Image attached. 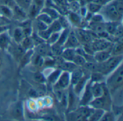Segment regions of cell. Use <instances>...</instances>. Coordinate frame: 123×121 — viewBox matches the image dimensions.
<instances>
[{"mask_svg": "<svg viewBox=\"0 0 123 121\" xmlns=\"http://www.w3.org/2000/svg\"><path fill=\"white\" fill-rule=\"evenodd\" d=\"M105 82V85L110 92V94L112 93L117 89L123 87V63H121L114 71L110 74Z\"/></svg>", "mask_w": 123, "mask_h": 121, "instance_id": "obj_1", "label": "cell"}, {"mask_svg": "<svg viewBox=\"0 0 123 121\" xmlns=\"http://www.w3.org/2000/svg\"><path fill=\"white\" fill-rule=\"evenodd\" d=\"M112 105V103L111 100L110 94L106 87L104 95L101 97L93 98L89 103L88 106L91 107L93 109H101L105 111H107L111 110Z\"/></svg>", "mask_w": 123, "mask_h": 121, "instance_id": "obj_2", "label": "cell"}, {"mask_svg": "<svg viewBox=\"0 0 123 121\" xmlns=\"http://www.w3.org/2000/svg\"><path fill=\"white\" fill-rule=\"evenodd\" d=\"M121 63H123V55L111 56L105 61L99 63V72L104 76L108 75Z\"/></svg>", "mask_w": 123, "mask_h": 121, "instance_id": "obj_3", "label": "cell"}, {"mask_svg": "<svg viewBox=\"0 0 123 121\" xmlns=\"http://www.w3.org/2000/svg\"><path fill=\"white\" fill-rule=\"evenodd\" d=\"M102 15L107 18L110 22H118L121 19L123 15L118 12L113 1L107 4L105 7H102Z\"/></svg>", "mask_w": 123, "mask_h": 121, "instance_id": "obj_4", "label": "cell"}, {"mask_svg": "<svg viewBox=\"0 0 123 121\" xmlns=\"http://www.w3.org/2000/svg\"><path fill=\"white\" fill-rule=\"evenodd\" d=\"M93 108L91 107L86 106H81L79 108L76 109V110L71 112L68 114V117L70 118L69 120L74 121H85L87 120L91 113L93 111Z\"/></svg>", "mask_w": 123, "mask_h": 121, "instance_id": "obj_5", "label": "cell"}, {"mask_svg": "<svg viewBox=\"0 0 123 121\" xmlns=\"http://www.w3.org/2000/svg\"><path fill=\"white\" fill-rule=\"evenodd\" d=\"M71 84V74L68 71H62L56 82L54 84L55 89H63L68 87Z\"/></svg>", "mask_w": 123, "mask_h": 121, "instance_id": "obj_6", "label": "cell"}, {"mask_svg": "<svg viewBox=\"0 0 123 121\" xmlns=\"http://www.w3.org/2000/svg\"><path fill=\"white\" fill-rule=\"evenodd\" d=\"M91 84L92 82L90 79L87 82L86 84L84 87L83 92V95L81 97V99L80 100V105L81 106H86L89 105V103L91 102V100L94 98L92 91H91Z\"/></svg>", "mask_w": 123, "mask_h": 121, "instance_id": "obj_7", "label": "cell"}, {"mask_svg": "<svg viewBox=\"0 0 123 121\" xmlns=\"http://www.w3.org/2000/svg\"><path fill=\"white\" fill-rule=\"evenodd\" d=\"M81 43L79 40L74 31H69L67 39L63 45V48H76L81 46Z\"/></svg>", "mask_w": 123, "mask_h": 121, "instance_id": "obj_8", "label": "cell"}, {"mask_svg": "<svg viewBox=\"0 0 123 121\" xmlns=\"http://www.w3.org/2000/svg\"><path fill=\"white\" fill-rule=\"evenodd\" d=\"M91 46L92 48V50L94 52L102 51V50H105L111 47V43L106 39H99V40H94V41H92L91 43Z\"/></svg>", "mask_w": 123, "mask_h": 121, "instance_id": "obj_9", "label": "cell"}, {"mask_svg": "<svg viewBox=\"0 0 123 121\" xmlns=\"http://www.w3.org/2000/svg\"><path fill=\"white\" fill-rule=\"evenodd\" d=\"M105 89H106L105 84L99 82H92L91 91L94 98L102 96L105 93Z\"/></svg>", "mask_w": 123, "mask_h": 121, "instance_id": "obj_10", "label": "cell"}, {"mask_svg": "<svg viewBox=\"0 0 123 121\" xmlns=\"http://www.w3.org/2000/svg\"><path fill=\"white\" fill-rule=\"evenodd\" d=\"M111 47L107 49H105V50H102V51L94 52L93 54L94 60L97 63H102V62L105 61L107 58H109L112 56Z\"/></svg>", "mask_w": 123, "mask_h": 121, "instance_id": "obj_11", "label": "cell"}, {"mask_svg": "<svg viewBox=\"0 0 123 121\" xmlns=\"http://www.w3.org/2000/svg\"><path fill=\"white\" fill-rule=\"evenodd\" d=\"M89 79V76L84 74V75L74 85H73L74 86L73 92H74L75 95H80L82 92Z\"/></svg>", "mask_w": 123, "mask_h": 121, "instance_id": "obj_12", "label": "cell"}, {"mask_svg": "<svg viewBox=\"0 0 123 121\" xmlns=\"http://www.w3.org/2000/svg\"><path fill=\"white\" fill-rule=\"evenodd\" d=\"M79 40L80 43L84 44V43H89L92 41V37L89 33V32L83 30V29H77L76 31H74Z\"/></svg>", "mask_w": 123, "mask_h": 121, "instance_id": "obj_13", "label": "cell"}, {"mask_svg": "<svg viewBox=\"0 0 123 121\" xmlns=\"http://www.w3.org/2000/svg\"><path fill=\"white\" fill-rule=\"evenodd\" d=\"M36 51H37L36 53L39 54L40 56H41L43 57L48 56L51 53V48H50V44H48V43H45V42L37 45Z\"/></svg>", "mask_w": 123, "mask_h": 121, "instance_id": "obj_14", "label": "cell"}, {"mask_svg": "<svg viewBox=\"0 0 123 121\" xmlns=\"http://www.w3.org/2000/svg\"><path fill=\"white\" fill-rule=\"evenodd\" d=\"M76 54V52L75 48H63L61 56L64 61H72Z\"/></svg>", "mask_w": 123, "mask_h": 121, "instance_id": "obj_15", "label": "cell"}, {"mask_svg": "<svg viewBox=\"0 0 123 121\" xmlns=\"http://www.w3.org/2000/svg\"><path fill=\"white\" fill-rule=\"evenodd\" d=\"M70 74H71V84H72V86L74 85L84 75V71L81 69L79 67L74 70Z\"/></svg>", "mask_w": 123, "mask_h": 121, "instance_id": "obj_16", "label": "cell"}, {"mask_svg": "<svg viewBox=\"0 0 123 121\" xmlns=\"http://www.w3.org/2000/svg\"><path fill=\"white\" fill-rule=\"evenodd\" d=\"M12 115L16 118H20L23 117V108L21 102H18L14 104L12 109Z\"/></svg>", "mask_w": 123, "mask_h": 121, "instance_id": "obj_17", "label": "cell"}, {"mask_svg": "<svg viewBox=\"0 0 123 121\" xmlns=\"http://www.w3.org/2000/svg\"><path fill=\"white\" fill-rule=\"evenodd\" d=\"M79 66H77L74 62L72 61H63L60 64V69L62 71H66L68 72H72L74 70L77 69Z\"/></svg>", "mask_w": 123, "mask_h": 121, "instance_id": "obj_18", "label": "cell"}, {"mask_svg": "<svg viewBox=\"0 0 123 121\" xmlns=\"http://www.w3.org/2000/svg\"><path fill=\"white\" fill-rule=\"evenodd\" d=\"M10 45V38L9 35L4 32L0 33V48L5 50Z\"/></svg>", "mask_w": 123, "mask_h": 121, "instance_id": "obj_19", "label": "cell"}, {"mask_svg": "<svg viewBox=\"0 0 123 121\" xmlns=\"http://www.w3.org/2000/svg\"><path fill=\"white\" fill-rule=\"evenodd\" d=\"M40 12H43L46 13V14H48L53 20L57 19L59 17V16H60V14L58 13V12L55 9H54V8H53V7L43 6Z\"/></svg>", "mask_w": 123, "mask_h": 121, "instance_id": "obj_20", "label": "cell"}, {"mask_svg": "<svg viewBox=\"0 0 123 121\" xmlns=\"http://www.w3.org/2000/svg\"><path fill=\"white\" fill-rule=\"evenodd\" d=\"M123 44L121 40L117 41L112 47H111L112 56H120L123 55Z\"/></svg>", "mask_w": 123, "mask_h": 121, "instance_id": "obj_21", "label": "cell"}, {"mask_svg": "<svg viewBox=\"0 0 123 121\" xmlns=\"http://www.w3.org/2000/svg\"><path fill=\"white\" fill-rule=\"evenodd\" d=\"M83 68L86 69L87 71H92V72H99V63H97L96 61H86L85 64L84 65Z\"/></svg>", "mask_w": 123, "mask_h": 121, "instance_id": "obj_22", "label": "cell"}, {"mask_svg": "<svg viewBox=\"0 0 123 121\" xmlns=\"http://www.w3.org/2000/svg\"><path fill=\"white\" fill-rule=\"evenodd\" d=\"M105 113V110L101 109H94L89 117L88 118V121H100L101 118L102 117L103 114Z\"/></svg>", "mask_w": 123, "mask_h": 121, "instance_id": "obj_23", "label": "cell"}, {"mask_svg": "<svg viewBox=\"0 0 123 121\" xmlns=\"http://www.w3.org/2000/svg\"><path fill=\"white\" fill-rule=\"evenodd\" d=\"M20 45L23 48V49L26 51L28 50H30L32 48V46H33V42L30 36H26L20 42Z\"/></svg>", "mask_w": 123, "mask_h": 121, "instance_id": "obj_24", "label": "cell"}, {"mask_svg": "<svg viewBox=\"0 0 123 121\" xmlns=\"http://www.w3.org/2000/svg\"><path fill=\"white\" fill-rule=\"evenodd\" d=\"M89 28L95 33L100 32L105 30V25L104 22H92L89 25Z\"/></svg>", "mask_w": 123, "mask_h": 121, "instance_id": "obj_25", "label": "cell"}, {"mask_svg": "<svg viewBox=\"0 0 123 121\" xmlns=\"http://www.w3.org/2000/svg\"><path fill=\"white\" fill-rule=\"evenodd\" d=\"M13 37L14 39V41L16 43H20V42L22 40V39L25 37L24 35V32L22 31V29L21 27H17L14 29L13 32Z\"/></svg>", "mask_w": 123, "mask_h": 121, "instance_id": "obj_26", "label": "cell"}, {"mask_svg": "<svg viewBox=\"0 0 123 121\" xmlns=\"http://www.w3.org/2000/svg\"><path fill=\"white\" fill-rule=\"evenodd\" d=\"M36 19L40 20L41 22H44V23H45V24L48 25V26H49V25L53 22V19L48 14H47L46 13L43 12H40L37 15Z\"/></svg>", "mask_w": 123, "mask_h": 121, "instance_id": "obj_27", "label": "cell"}, {"mask_svg": "<svg viewBox=\"0 0 123 121\" xmlns=\"http://www.w3.org/2000/svg\"><path fill=\"white\" fill-rule=\"evenodd\" d=\"M117 22H107L106 23H105V31L109 34V35H112L115 33L118 24H117Z\"/></svg>", "mask_w": 123, "mask_h": 121, "instance_id": "obj_28", "label": "cell"}, {"mask_svg": "<svg viewBox=\"0 0 123 121\" xmlns=\"http://www.w3.org/2000/svg\"><path fill=\"white\" fill-rule=\"evenodd\" d=\"M12 53H13L14 56L17 59H19L20 60V58L22 56V55L25 53V51L20 45V44L17 43V45L15 46H14V48H12Z\"/></svg>", "mask_w": 123, "mask_h": 121, "instance_id": "obj_29", "label": "cell"}, {"mask_svg": "<svg viewBox=\"0 0 123 121\" xmlns=\"http://www.w3.org/2000/svg\"><path fill=\"white\" fill-rule=\"evenodd\" d=\"M40 11H41V9L33 3L31 4V5L30 6L27 10L28 14L30 17H36L37 15L40 12Z\"/></svg>", "mask_w": 123, "mask_h": 121, "instance_id": "obj_30", "label": "cell"}, {"mask_svg": "<svg viewBox=\"0 0 123 121\" xmlns=\"http://www.w3.org/2000/svg\"><path fill=\"white\" fill-rule=\"evenodd\" d=\"M68 33H69V30H68V28H65L64 30H63V31L60 33L58 41L55 43H57L59 45L63 46V45H64V43H65V42H66V40L67 39Z\"/></svg>", "mask_w": 123, "mask_h": 121, "instance_id": "obj_31", "label": "cell"}, {"mask_svg": "<svg viewBox=\"0 0 123 121\" xmlns=\"http://www.w3.org/2000/svg\"><path fill=\"white\" fill-rule=\"evenodd\" d=\"M72 62H74L77 66L79 67H83L84 65L85 64V63L86 62V59L85 58L84 56L76 53L72 61Z\"/></svg>", "mask_w": 123, "mask_h": 121, "instance_id": "obj_32", "label": "cell"}, {"mask_svg": "<svg viewBox=\"0 0 123 121\" xmlns=\"http://www.w3.org/2000/svg\"><path fill=\"white\" fill-rule=\"evenodd\" d=\"M0 12L6 17L7 18H12L13 17V11L12 9H11L9 6L1 5L0 4Z\"/></svg>", "mask_w": 123, "mask_h": 121, "instance_id": "obj_33", "label": "cell"}, {"mask_svg": "<svg viewBox=\"0 0 123 121\" xmlns=\"http://www.w3.org/2000/svg\"><path fill=\"white\" fill-rule=\"evenodd\" d=\"M61 71H62V70H61V69H56L55 71H53L51 74H50L48 75V81L50 84H54L56 82V81H57L58 76H60Z\"/></svg>", "mask_w": 123, "mask_h": 121, "instance_id": "obj_34", "label": "cell"}, {"mask_svg": "<svg viewBox=\"0 0 123 121\" xmlns=\"http://www.w3.org/2000/svg\"><path fill=\"white\" fill-rule=\"evenodd\" d=\"M15 4L19 6V7H21L22 9H23L25 11H27L30 6L32 4V0H14Z\"/></svg>", "mask_w": 123, "mask_h": 121, "instance_id": "obj_35", "label": "cell"}, {"mask_svg": "<svg viewBox=\"0 0 123 121\" xmlns=\"http://www.w3.org/2000/svg\"><path fill=\"white\" fill-rule=\"evenodd\" d=\"M101 9H102V5L98 3H96V2L89 3L88 4V7H87L88 12L92 14H94V13L99 12Z\"/></svg>", "mask_w": 123, "mask_h": 121, "instance_id": "obj_36", "label": "cell"}, {"mask_svg": "<svg viewBox=\"0 0 123 121\" xmlns=\"http://www.w3.org/2000/svg\"><path fill=\"white\" fill-rule=\"evenodd\" d=\"M48 28L50 29V30L52 32H61L63 29L61 25L60 24L59 21L58 19L53 20V22L48 26Z\"/></svg>", "mask_w": 123, "mask_h": 121, "instance_id": "obj_37", "label": "cell"}, {"mask_svg": "<svg viewBox=\"0 0 123 121\" xmlns=\"http://www.w3.org/2000/svg\"><path fill=\"white\" fill-rule=\"evenodd\" d=\"M68 19L70 20V22L71 23H73L74 25H76L81 23V17L75 12H72L68 14Z\"/></svg>", "mask_w": 123, "mask_h": 121, "instance_id": "obj_38", "label": "cell"}, {"mask_svg": "<svg viewBox=\"0 0 123 121\" xmlns=\"http://www.w3.org/2000/svg\"><path fill=\"white\" fill-rule=\"evenodd\" d=\"M32 58H33V60H32L33 64H34L36 67L40 68V67H42V66L44 65L43 57L41 56H40L39 54L36 53L35 56L34 57H32Z\"/></svg>", "mask_w": 123, "mask_h": 121, "instance_id": "obj_39", "label": "cell"}, {"mask_svg": "<svg viewBox=\"0 0 123 121\" xmlns=\"http://www.w3.org/2000/svg\"><path fill=\"white\" fill-rule=\"evenodd\" d=\"M33 79L35 80V82L40 83V84H44L46 82V79L44 74L39 71H36L33 74Z\"/></svg>", "mask_w": 123, "mask_h": 121, "instance_id": "obj_40", "label": "cell"}, {"mask_svg": "<svg viewBox=\"0 0 123 121\" xmlns=\"http://www.w3.org/2000/svg\"><path fill=\"white\" fill-rule=\"evenodd\" d=\"M115 115L113 114V113L111 111V110H107V111H105L102 117L101 118L100 121H115Z\"/></svg>", "mask_w": 123, "mask_h": 121, "instance_id": "obj_41", "label": "cell"}, {"mask_svg": "<svg viewBox=\"0 0 123 121\" xmlns=\"http://www.w3.org/2000/svg\"><path fill=\"white\" fill-rule=\"evenodd\" d=\"M60 33L61 32H52L50 35V37L48 38V39L46 40V42L50 44V45H52V44H54L58 40V38H59V35H60Z\"/></svg>", "mask_w": 123, "mask_h": 121, "instance_id": "obj_42", "label": "cell"}, {"mask_svg": "<svg viewBox=\"0 0 123 121\" xmlns=\"http://www.w3.org/2000/svg\"><path fill=\"white\" fill-rule=\"evenodd\" d=\"M37 34H38V35L41 38H43L44 40H47L48 39V38L50 37V34L52 33V32L50 30V29L48 27L47 29H45V30H41V31H37Z\"/></svg>", "mask_w": 123, "mask_h": 121, "instance_id": "obj_43", "label": "cell"}, {"mask_svg": "<svg viewBox=\"0 0 123 121\" xmlns=\"http://www.w3.org/2000/svg\"><path fill=\"white\" fill-rule=\"evenodd\" d=\"M35 26H36V28L37 29V31H41V30H45L48 27V25H46L45 23H44L37 19L35 20Z\"/></svg>", "mask_w": 123, "mask_h": 121, "instance_id": "obj_44", "label": "cell"}, {"mask_svg": "<svg viewBox=\"0 0 123 121\" xmlns=\"http://www.w3.org/2000/svg\"><path fill=\"white\" fill-rule=\"evenodd\" d=\"M117 9L123 15V0H114L113 1Z\"/></svg>", "mask_w": 123, "mask_h": 121, "instance_id": "obj_45", "label": "cell"}, {"mask_svg": "<svg viewBox=\"0 0 123 121\" xmlns=\"http://www.w3.org/2000/svg\"><path fill=\"white\" fill-rule=\"evenodd\" d=\"M0 4L9 6L11 9H12L16 5L14 0H0Z\"/></svg>", "mask_w": 123, "mask_h": 121, "instance_id": "obj_46", "label": "cell"}, {"mask_svg": "<svg viewBox=\"0 0 123 121\" xmlns=\"http://www.w3.org/2000/svg\"><path fill=\"white\" fill-rule=\"evenodd\" d=\"M53 1V3L58 6H61V7H63V8H66L68 6V1L67 0H52Z\"/></svg>", "mask_w": 123, "mask_h": 121, "instance_id": "obj_47", "label": "cell"}, {"mask_svg": "<svg viewBox=\"0 0 123 121\" xmlns=\"http://www.w3.org/2000/svg\"><path fill=\"white\" fill-rule=\"evenodd\" d=\"M105 18L102 14H94L92 17V22H103Z\"/></svg>", "mask_w": 123, "mask_h": 121, "instance_id": "obj_48", "label": "cell"}, {"mask_svg": "<svg viewBox=\"0 0 123 121\" xmlns=\"http://www.w3.org/2000/svg\"><path fill=\"white\" fill-rule=\"evenodd\" d=\"M76 1H78V2H79V4H81V2H82V1L84 2V1L85 0H76Z\"/></svg>", "mask_w": 123, "mask_h": 121, "instance_id": "obj_49", "label": "cell"}, {"mask_svg": "<svg viewBox=\"0 0 123 121\" xmlns=\"http://www.w3.org/2000/svg\"><path fill=\"white\" fill-rule=\"evenodd\" d=\"M0 66H1V58H0Z\"/></svg>", "mask_w": 123, "mask_h": 121, "instance_id": "obj_50", "label": "cell"}]
</instances>
